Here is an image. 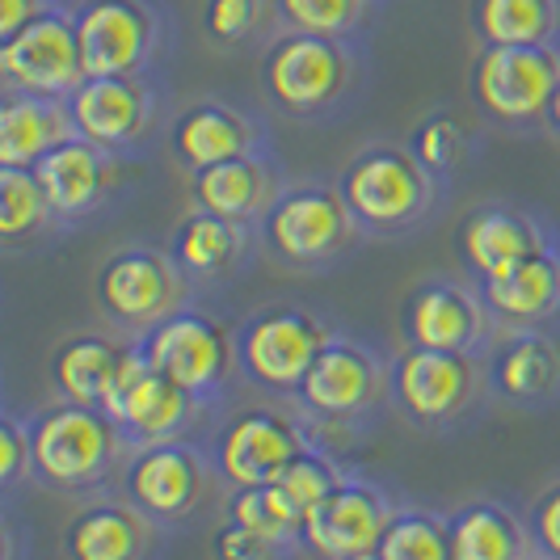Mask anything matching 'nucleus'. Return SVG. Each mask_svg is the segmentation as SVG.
Wrapping results in <instances>:
<instances>
[{"label":"nucleus","instance_id":"1","mask_svg":"<svg viewBox=\"0 0 560 560\" xmlns=\"http://www.w3.org/2000/svg\"><path fill=\"white\" fill-rule=\"evenodd\" d=\"M30 447L38 477L56 489H77L110 472L122 447V430L97 405L59 400L30 421Z\"/></svg>","mask_w":560,"mask_h":560},{"label":"nucleus","instance_id":"2","mask_svg":"<svg viewBox=\"0 0 560 560\" xmlns=\"http://www.w3.org/2000/svg\"><path fill=\"white\" fill-rule=\"evenodd\" d=\"M560 84V56L552 43H485L472 63V97L489 118L527 127L548 118Z\"/></svg>","mask_w":560,"mask_h":560},{"label":"nucleus","instance_id":"3","mask_svg":"<svg viewBox=\"0 0 560 560\" xmlns=\"http://www.w3.org/2000/svg\"><path fill=\"white\" fill-rule=\"evenodd\" d=\"M430 168L405 148H363L337 182L354 220L375 232H393L421 220L430 207Z\"/></svg>","mask_w":560,"mask_h":560},{"label":"nucleus","instance_id":"4","mask_svg":"<svg viewBox=\"0 0 560 560\" xmlns=\"http://www.w3.org/2000/svg\"><path fill=\"white\" fill-rule=\"evenodd\" d=\"M261 84L287 114H316L334 106L350 84V51L334 34L287 30L261 56Z\"/></svg>","mask_w":560,"mask_h":560},{"label":"nucleus","instance_id":"5","mask_svg":"<svg viewBox=\"0 0 560 560\" xmlns=\"http://www.w3.org/2000/svg\"><path fill=\"white\" fill-rule=\"evenodd\" d=\"M329 329L320 316L295 304H275V308L253 312L236 334V354L241 371L253 384L270 388V393H295L316 363V354L325 350Z\"/></svg>","mask_w":560,"mask_h":560},{"label":"nucleus","instance_id":"6","mask_svg":"<svg viewBox=\"0 0 560 560\" xmlns=\"http://www.w3.org/2000/svg\"><path fill=\"white\" fill-rule=\"evenodd\" d=\"M140 350L156 371H165L173 384H182L198 400L220 393L228 375H232V366L241 363L232 334L207 312L173 308L143 334Z\"/></svg>","mask_w":560,"mask_h":560},{"label":"nucleus","instance_id":"7","mask_svg":"<svg viewBox=\"0 0 560 560\" xmlns=\"http://www.w3.org/2000/svg\"><path fill=\"white\" fill-rule=\"evenodd\" d=\"M257 224L266 245L287 266H320L350 245L359 220L337 186H291V190H279V198Z\"/></svg>","mask_w":560,"mask_h":560},{"label":"nucleus","instance_id":"8","mask_svg":"<svg viewBox=\"0 0 560 560\" xmlns=\"http://www.w3.org/2000/svg\"><path fill=\"white\" fill-rule=\"evenodd\" d=\"M0 77H4V89L68 97L89 77L72 13L43 9L22 30L4 34L0 38Z\"/></svg>","mask_w":560,"mask_h":560},{"label":"nucleus","instance_id":"9","mask_svg":"<svg viewBox=\"0 0 560 560\" xmlns=\"http://www.w3.org/2000/svg\"><path fill=\"white\" fill-rule=\"evenodd\" d=\"M93 291H97V304L114 325L152 329L182 300V266H177V257L140 249V245L118 249L102 261Z\"/></svg>","mask_w":560,"mask_h":560},{"label":"nucleus","instance_id":"10","mask_svg":"<svg viewBox=\"0 0 560 560\" xmlns=\"http://www.w3.org/2000/svg\"><path fill=\"white\" fill-rule=\"evenodd\" d=\"M477 393V371L464 350L405 346L393 363V396L405 418L418 425H447L468 409Z\"/></svg>","mask_w":560,"mask_h":560},{"label":"nucleus","instance_id":"11","mask_svg":"<svg viewBox=\"0 0 560 560\" xmlns=\"http://www.w3.org/2000/svg\"><path fill=\"white\" fill-rule=\"evenodd\" d=\"M304 451L300 425L266 405L241 409L224 421L215 434V468L220 477L241 489V485H270L287 472V464Z\"/></svg>","mask_w":560,"mask_h":560},{"label":"nucleus","instance_id":"12","mask_svg":"<svg viewBox=\"0 0 560 560\" xmlns=\"http://www.w3.org/2000/svg\"><path fill=\"white\" fill-rule=\"evenodd\" d=\"M198 396L186 393L182 384H173L165 371L143 359V350L136 346V354L127 359L114 393L106 396V413L118 421L122 439L131 443H165V439H177L186 430V421L195 418Z\"/></svg>","mask_w":560,"mask_h":560},{"label":"nucleus","instance_id":"13","mask_svg":"<svg viewBox=\"0 0 560 560\" xmlns=\"http://www.w3.org/2000/svg\"><path fill=\"white\" fill-rule=\"evenodd\" d=\"M72 22L89 77H140L156 43V13L143 0H84Z\"/></svg>","mask_w":560,"mask_h":560},{"label":"nucleus","instance_id":"14","mask_svg":"<svg viewBox=\"0 0 560 560\" xmlns=\"http://www.w3.org/2000/svg\"><path fill=\"white\" fill-rule=\"evenodd\" d=\"M207 464L195 447L165 439V443H143L122 472L127 502L143 510L152 523H177L186 518L202 498Z\"/></svg>","mask_w":560,"mask_h":560},{"label":"nucleus","instance_id":"15","mask_svg":"<svg viewBox=\"0 0 560 560\" xmlns=\"http://www.w3.org/2000/svg\"><path fill=\"white\" fill-rule=\"evenodd\" d=\"M393 510L384 502V493L363 480H341L325 502H316L304 518L300 544L316 557L334 560H359L380 552V539L388 527Z\"/></svg>","mask_w":560,"mask_h":560},{"label":"nucleus","instance_id":"16","mask_svg":"<svg viewBox=\"0 0 560 560\" xmlns=\"http://www.w3.org/2000/svg\"><path fill=\"white\" fill-rule=\"evenodd\" d=\"M380 366L366 354L363 346L329 337L325 350L316 354V363L308 366L304 384L295 388V396L304 400L312 418L325 421H350L366 413L380 400Z\"/></svg>","mask_w":560,"mask_h":560},{"label":"nucleus","instance_id":"17","mask_svg":"<svg viewBox=\"0 0 560 560\" xmlns=\"http://www.w3.org/2000/svg\"><path fill=\"white\" fill-rule=\"evenodd\" d=\"M68 110L77 122V136L118 152L148 131L152 97L140 77H84L68 93Z\"/></svg>","mask_w":560,"mask_h":560},{"label":"nucleus","instance_id":"18","mask_svg":"<svg viewBox=\"0 0 560 560\" xmlns=\"http://www.w3.org/2000/svg\"><path fill=\"white\" fill-rule=\"evenodd\" d=\"M400 329L413 346L472 354L489 329V304H485V295L477 300L472 291H464L455 282H421L405 300Z\"/></svg>","mask_w":560,"mask_h":560},{"label":"nucleus","instance_id":"19","mask_svg":"<svg viewBox=\"0 0 560 560\" xmlns=\"http://www.w3.org/2000/svg\"><path fill=\"white\" fill-rule=\"evenodd\" d=\"M34 173H38V182H43V190L51 198V211L59 220H81L114 190L110 148L84 140V136H68L63 143H56L34 165Z\"/></svg>","mask_w":560,"mask_h":560},{"label":"nucleus","instance_id":"20","mask_svg":"<svg viewBox=\"0 0 560 560\" xmlns=\"http://www.w3.org/2000/svg\"><path fill=\"white\" fill-rule=\"evenodd\" d=\"M68 136H77L68 97L4 89V102H0V165L34 168Z\"/></svg>","mask_w":560,"mask_h":560},{"label":"nucleus","instance_id":"21","mask_svg":"<svg viewBox=\"0 0 560 560\" xmlns=\"http://www.w3.org/2000/svg\"><path fill=\"white\" fill-rule=\"evenodd\" d=\"M485 304L510 325H539L560 308V257L548 245L485 279Z\"/></svg>","mask_w":560,"mask_h":560},{"label":"nucleus","instance_id":"22","mask_svg":"<svg viewBox=\"0 0 560 560\" xmlns=\"http://www.w3.org/2000/svg\"><path fill=\"white\" fill-rule=\"evenodd\" d=\"M131 354H136V346H127L118 337L77 334L56 346V354H51V384H56V393L63 400H81V405H97L102 409Z\"/></svg>","mask_w":560,"mask_h":560},{"label":"nucleus","instance_id":"23","mask_svg":"<svg viewBox=\"0 0 560 560\" xmlns=\"http://www.w3.org/2000/svg\"><path fill=\"white\" fill-rule=\"evenodd\" d=\"M279 198L275 190V173L261 156L241 152L228 156L220 165L195 168V202L202 211H215L236 224H253L270 211V202Z\"/></svg>","mask_w":560,"mask_h":560},{"label":"nucleus","instance_id":"24","mask_svg":"<svg viewBox=\"0 0 560 560\" xmlns=\"http://www.w3.org/2000/svg\"><path fill=\"white\" fill-rule=\"evenodd\" d=\"M539 245H544V232L510 207L472 211L459 228V257L468 261L472 275H480V282L505 270V266H514L518 257L535 253Z\"/></svg>","mask_w":560,"mask_h":560},{"label":"nucleus","instance_id":"25","mask_svg":"<svg viewBox=\"0 0 560 560\" xmlns=\"http://www.w3.org/2000/svg\"><path fill=\"white\" fill-rule=\"evenodd\" d=\"M168 143L186 168H207L228 156L253 152V127L245 114L228 110L220 102H198L173 118Z\"/></svg>","mask_w":560,"mask_h":560},{"label":"nucleus","instance_id":"26","mask_svg":"<svg viewBox=\"0 0 560 560\" xmlns=\"http://www.w3.org/2000/svg\"><path fill=\"white\" fill-rule=\"evenodd\" d=\"M63 544L77 560H131L148 544V514L131 502H93L68 523Z\"/></svg>","mask_w":560,"mask_h":560},{"label":"nucleus","instance_id":"27","mask_svg":"<svg viewBox=\"0 0 560 560\" xmlns=\"http://www.w3.org/2000/svg\"><path fill=\"white\" fill-rule=\"evenodd\" d=\"M493 388L510 400H548L560 388V346L544 334L505 337L493 354Z\"/></svg>","mask_w":560,"mask_h":560},{"label":"nucleus","instance_id":"28","mask_svg":"<svg viewBox=\"0 0 560 560\" xmlns=\"http://www.w3.org/2000/svg\"><path fill=\"white\" fill-rule=\"evenodd\" d=\"M241 228L245 224L195 207L177 224V232H173V257H177V266L186 275H195V279H220V275H228L245 257V232Z\"/></svg>","mask_w":560,"mask_h":560},{"label":"nucleus","instance_id":"29","mask_svg":"<svg viewBox=\"0 0 560 560\" xmlns=\"http://www.w3.org/2000/svg\"><path fill=\"white\" fill-rule=\"evenodd\" d=\"M451 560H514L527 552V527L493 502H472L447 518Z\"/></svg>","mask_w":560,"mask_h":560},{"label":"nucleus","instance_id":"30","mask_svg":"<svg viewBox=\"0 0 560 560\" xmlns=\"http://www.w3.org/2000/svg\"><path fill=\"white\" fill-rule=\"evenodd\" d=\"M557 18V0H472L480 43H548Z\"/></svg>","mask_w":560,"mask_h":560},{"label":"nucleus","instance_id":"31","mask_svg":"<svg viewBox=\"0 0 560 560\" xmlns=\"http://www.w3.org/2000/svg\"><path fill=\"white\" fill-rule=\"evenodd\" d=\"M228 518H236V523H245L253 532L270 535V539L291 548L304 535L308 514L300 510V502L282 489L279 480H270V485H241L232 493V502H228Z\"/></svg>","mask_w":560,"mask_h":560},{"label":"nucleus","instance_id":"32","mask_svg":"<svg viewBox=\"0 0 560 560\" xmlns=\"http://www.w3.org/2000/svg\"><path fill=\"white\" fill-rule=\"evenodd\" d=\"M51 215H56L51 198L34 168L0 165V236L4 241H22V236L43 232Z\"/></svg>","mask_w":560,"mask_h":560},{"label":"nucleus","instance_id":"33","mask_svg":"<svg viewBox=\"0 0 560 560\" xmlns=\"http://www.w3.org/2000/svg\"><path fill=\"white\" fill-rule=\"evenodd\" d=\"M380 560H451L447 518H434L425 510H393L384 539H380Z\"/></svg>","mask_w":560,"mask_h":560},{"label":"nucleus","instance_id":"34","mask_svg":"<svg viewBox=\"0 0 560 560\" xmlns=\"http://www.w3.org/2000/svg\"><path fill=\"white\" fill-rule=\"evenodd\" d=\"M282 26L308 30V34H350L363 18L366 0H275Z\"/></svg>","mask_w":560,"mask_h":560},{"label":"nucleus","instance_id":"35","mask_svg":"<svg viewBox=\"0 0 560 560\" xmlns=\"http://www.w3.org/2000/svg\"><path fill=\"white\" fill-rule=\"evenodd\" d=\"M341 472H337V464L329 459V455H320V451H300L291 464H287V472L279 477V485L300 502V510L308 514L316 502H325L329 493H334L337 485H341Z\"/></svg>","mask_w":560,"mask_h":560},{"label":"nucleus","instance_id":"36","mask_svg":"<svg viewBox=\"0 0 560 560\" xmlns=\"http://www.w3.org/2000/svg\"><path fill=\"white\" fill-rule=\"evenodd\" d=\"M459 152H464V131L455 127L451 114H430L418 131H413V156H418L430 173L455 168Z\"/></svg>","mask_w":560,"mask_h":560},{"label":"nucleus","instance_id":"37","mask_svg":"<svg viewBox=\"0 0 560 560\" xmlns=\"http://www.w3.org/2000/svg\"><path fill=\"white\" fill-rule=\"evenodd\" d=\"M207 18V34L215 43H245L253 30H257V18H261V0H207L202 9Z\"/></svg>","mask_w":560,"mask_h":560},{"label":"nucleus","instance_id":"38","mask_svg":"<svg viewBox=\"0 0 560 560\" xmlns=\"http://www.w3.org/2000/svg\"><path fill=\"white\" fill-rule=\"evenodd\" d=\"M279 552H287V544L253 532V527L236 523V518H228L224 527L215 532V557L224 560H266V557H279Z\"/></svg>","mask_w":560,"mask_h":560},{"label":"nucleus","instance_id":"39","mask_svg":"<svg viewBox=\"0 0 560 560\" xmlns=\"http://www.w3.org/2000/svg\"><path fill=\"white\" fill-rule=\"evenodd\" d=\"M34 472V447H30V425L18 418L0 421V480L18 485V480Z\"/></svg>","mask_w":560,"mask_h":560},{"label":"nucleus","instance_id":"40","mask_svg":"<svg viewBox=\"0 0 560 560\" xmlns=\"http://www.w3.org/2000/svg\"><path fill=\"white\" fill-rule=\"evenodd\" d=\"M532 539L544 557L560 560V485H552L532 510Z\"/></svg>","mask_w":560,"mask_h":560},{"label":"nucleus","instance_id":"41","mask_svg":"<svg viewBox=\"0 0 560 560\" xmlns=\"http://www.w3.org/2000/svg\"><path fill=\"white\" fill-rule=\"evenodd\" d=\"M34 13H43V0H0V38L22 30Z\"/></svg>","mask_w":560,"mask_h":560},{"label":"nucleus","instance_id":"42","mask_svg":"<svg viewBox=\"0 0 560 560\" xmlns=\"http://www.w3.org/2000/svg\"><path fill=\"white\" fill-rule=\"evenodd\" d=\"M544 122L560 136V84H557V93H552V106H548V118H544Z\"/></svg>","mask_w":560,"mask_h":560}]
</instances>
